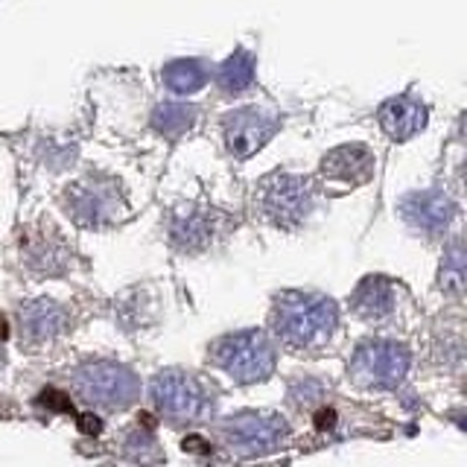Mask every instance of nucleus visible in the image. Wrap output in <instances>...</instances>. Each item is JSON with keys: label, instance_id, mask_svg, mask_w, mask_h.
I'll return each instance as SVG.
<instances>
[{"label": "nucleus", "instance_id": "f257e3e1", "mask_svg": "<svg viewBox=\"0 0 467 467\" xmlns=\"http://www.w3.org/2000/svg\"><path fill=\"white\" fill-rule=\"evenodd\" d=\"M269 325L286 348L316 354L327 348L339 330V306L321 292L286 289L272 304Z\"/></svg>", "mask_w": 467, "mask_h": 467}, {"label": "nucleus", "instance_id": "f03ea898", "mask_svg": "<svg viewBox=\"0 0 467 467\" xmlns=\"http://www.w3.org/2000/svg\"><path fill=\"white\" fill-rule=\"evenodd\" d=\"M150 400L172 427H196L216 415V391L202 377L182 368L158 371L150 383Z\"/></svg>", "mask_w": 467, "mask_h": 467}, {"label": "nucleus", "instance_id": "7ed1b4c3", "mask_svg": "<svg viewBox=\"0 0 467 467\" xmlns=\"http://www.w3.org/2000/svg\"><path fill=\"white\" fill-rule=\"evenodd\" d=\"M211 362L225 371L234 383L254 386L269 379L277 368V350L266 330L248 327L237 333H225L211 345Z\"/></svg>", "mask_w": 467, "mask_h": 467}, {"label": "nucleus", "instance_id": "20e7f679", "mask_svg": "<svg viewBox=\"0 0 467 467\" xmlns=\"http://www.w3.org/2000/svg\"><path fill=\"white\" fill-rule=\"evenodd\" d=\"M216 435L223 447L237 459H263L284 450L289 441V423L277 412H260V409H245L225 420H219Z\"/></svg>", "mask_w": 467, "mask_h": 467}, {"label": "nucleus", "instance_id": "39448f33", "mask_svg": "<svg viewBox=\"0 0 467 467\" xmlns=\"http://www.w3.org/2000/svg\"><path fill=\"white\" fill-rule=\"evenodd\" d=\"M412 354L403 342L365 339L354 348L348 362V379L362 391H394L406 383Z\"/></svg>", "mask_w": 467, "mask_h": 467}, {"label": "nucleus", "instance_id": "423d86ee", "mask_svg": "<svg viewBox=\"0 0 467 467\" xmlns=\"http://www.w3.org/2000/svg\"><path fill=\"white\" fill-rule=\"evenodd\" d=\"M70 379H73V391L79 394V400L97 409H109V412L129 409L140 394L138 374L111 359L85 362L73 371Z\"/></svg>", "mask_w": 467, "mask_h": 467}, {"label": "nucleus", "instance_id": "0eeeda50", "mask_svg": "<svg viewBox=\"0 0 467 467\" xmlns=\"http://www.w3.org/2000/svg\"><path fill=\"white\" fill-rule=\"evenodd\" d=\"M260 213L277 228H298L313 211V184L304 175L275 172L257 190Z\"/></svg>", "mask_w": 467, "mask_h": 467}, {"label": "nucleus", "instance_id": "6e6552de", "mask_svg": "<svg viewBox=\"0 0 467 467\" xmlns=\"http://www.w3.org/2000/svg\"><path fill=\"white\" fill-rule=\"evenodd\" d=\"M223 129H225V143H228L231 155L245 161L275 135L277 120H275V114L263 111L257 106H245V109L231 111L225 117Z\"/></svg>", "mask_w": 467, "mask_h": 467}, {"label": "nucleus", "instance_id": "1a4fd4ad", "mask_svg": "<svg viewBox=\"0 0 467 467\" xmlns=\"http://www.w3.org/2000/svg\"><path fill=\"white\" fill-rule=\"evenodd\" d=\"M400 216L415 231L427 234V237H438V234L447 231L452 216H456V204L441 190H418V193H409L403 199Z\"/></svg>", "mask_w": 467, "mask_h": 467}, {"label": "nucleus", "instance_id": "9d476101", "mask_svg": "<svg viewBox=\"0 0 467 467\" xmlns=\"http://www.w3.org/2000/svg\"><path fill=\"white\" fill-rule=\"evenodd\" d=\"M350 310L357 318L371 321V325H383L394 313H398V286L383 275H368L350 292Z\"/></svg>", "mask_w": 467, "mask_h": 467}, {"label": "nucleus", "instance_id": "9b49d317", "mask_svg": "<svg viewBox=\"0 0 467 467\" xmlns=\"http://www.w3.org/2000/svg\"><path fill=\"white\" fill-rule=\"evenodd\" d=\"M374 170V155L368 146L362 143H345L336 146L321 161V175L330 182H345V184H362L371 179Z\"/></svg>", "mask_w": 467, "mask_h": 467}, {"label": "nucleus", "instance_id": "f8f14e48", "mask_svg": "<svg viewBox=\"0 0 467 467\" xmlns=\"http://www.w3.org/2000/svg\"><path fill=\"white\" fill-rule=\"evenodd\" d=\"M379 126L391 140H409L427 129L430 114L415 97H391L379 106Z\"/></svg>", "mask_w": 467, "mask_h": 467}, {"label": "nucleus", "instance_id": "ddd939ff", "mask_svg": "<svg viewBox=\"0 0 467 467\" xmlns=\"http://www.w3.org/2000/svg\"><path fill=\"white\" fill-rule=\"evenodd\" d=\"M170 237L182 252H202L216 237V216L211 211H184L172 216Z\"/></svg>", "mask_w": 467, "mask_h": 467}, {"label": "nucleus", "instance_id": "4468645a", "mask_svg": "<svg viewBox=\"0 0 467 467\" xmlns=\"http://www.w3.org/2000/svg\"><path fill=\"white\" fill-rule=\"evenodd\" d=\"M65 310L50 298H38L21 310V333L29 342H47L65 330Z\"/></svg>", "mask_w": 467, "mask_h": 467}, {"label": "nucleus", "instance_id": "2eb2a0df", "mask_svg": "<svg viewBox=\"0 0 467 467\" xmlns=\"http://www.w3.org/2000/svg\"><path fill=\"white\" fill-rule=\"evenodd\" d=\"M438 286L447 296H467V240L452 243L438 266Z\"/></svg>", "mask_w": 467, "mask_h": 467}, {"label": "nucleus", "instance_id": "dca6fc26", "mask_svg": "<svg viewBox=\"0 0 467 467\" xmlns=\"http://www.w3.org/2000/svg\"><path fill=\"white\" fill-rule=\"evenodd\" d=\"M216 82H219V88H223L225 94H240V91H245V88L254 82V56L245 53V50L231 53L225 62L219 65Z\"/></svg>", "mask_w": 467, "mask_h": 467}, {"label": "nucleus", "instance_id": "f3484780", "mask_svg": "<svg viewBox=\"0 0 467 467\" xmlns=\"http://www.w3.org/2000/svg\"><path fill=\"white\" fill-rule=\"evenodd\" d=\"M208 82V70L199 58H175L164 67V85L175 94H193Z\"/></svg>", "mask_w": 467, "mask_h": 467}, {"label": "nucleus", "instance_id": "a211bd4d", "mask_svg": "<svg viewBox=\"0 0 467 467\" xmlns=\"http://www.w3.org/2000/svg\"><path fill=\"white\" fill-rule=\"evenodd\" d=\"M286 398H289L292 409H298V412H316L321 400L327 398V383L313 374L292 377L286 386Z\"/></svg>", "mask_w": 467, "mask_h": 467}, {"label": "nucleus", "instance_id": "6ab92c4d", "mask_svg": "<svg viewBox=\"0 0 467 467\" xmlns=\"http://www.w3.org/2000/svg\"><path fill=\"white\" fill-rule=\"evenodd\" d=\"M193 123H196V111L193 106H184V102H164L152 114V126L167 138H182Z\"/></svg>", "mask_w": 467, "mask_h": 467}, {"label": "nucleus", "instance_id": "aec40b11", "mask_svg": "<svg viewBox=\"0 0 467 467\" xmlns=\"http://www.w3.org/2000/svg\"><path fill=\"white\" fill-rule=\"evenodd\" d=\"M106 208H109L106 196L97 193V190H91V187H77L70 202H67V211L77 216L85 228L99 225L102 219H106Z\"/></svg>", "mask_w": 467, "mask_h": 467}, {"label": "nucleus", "instance_id": "412c9836", "mask_svg": "<svg viewBox=\"0 0 467 467\" xmlns=\"http://www.w3.org/2000/svg\"><path fill=\"white\" fill-rule=\"evenodd\" d=\"M464 129H467V120H464Z\"/></svg>", "mask_w": 467, "mask_h": 467}]
</instances>
